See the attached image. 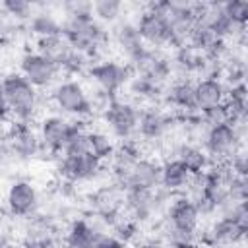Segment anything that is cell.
I'll list each match as a JSON object with an SVG mask.
<instances>
[{
	"label": "cell",
	"mask_w": 248,
	"mask_h": 248,
	"mask_svg": "<svg viewBox=\"0 0 248 248\" xmlns=\"http://www.w3.org/2000/svg\"><path fill=\"white\" fill-rule=\"evenodd\" d=\"M225 99H227V87L217 76H205L194 83V103L198 112L223 105Z\"/></svg>",
	"instance_id": "17"
},
{
	"label": "cell",
	"mask_w": 248,
	"mask_h": 248,
	"mask_svg": "<svg viewBox=\"0 0 248 248\" xmlns=\"http://www.w3.org/2000/svg\"><path fill=\"white\" fill-rule=\"evenodd\" d=\"M103 169V161L97 159L91 151L74 153V155H60L56 157V170L58 174L72 184L93 180Z\"/></svg>",
	"instance_id": "8"
},
{
	"label": "cell",
	"mask_w": 248,
	"mask_h": 248,
	"mask_svg": "<svg viewBox=\"0 0 248 248\" xmlns=\"http://www.w3.org/2000/svg\"><path fill=\"white\" fill-rule=\"evenodd\" d=\"M87 141H89V151H91L97 159H101V161L110 159L112 153H114V149H116L112 138H110L108 134L101 132V130H89Z\"/></svg>",
	"instance_id": "27"
},
{
	"label": "cell",
	"mask_w": 248,
	"mask_h": 248,
	"mask_svg": "<svg viewBox=\"0 0 248 248\" xmlns=\"http://www.w3.org/2000/svg\"><path fill=\"white\" fill-rule=\"evenodd\" d=\"M174 157L192 172H203L209 167V157L205 155V151L198 145V143H190V141H182L174 147Z\"/></svg>",
	"instance_id": "25"
},
{
	"label": "cell",
	"mask_w": 248,
	"mask_h": 248,
	"mask_svg": "<svg viewBox=\"0 0 248 248\" xmlns=\"http://www.w3.org/2000/svg\"><path fill=\"white\" fill-rule=\"evenodd\" d=\"M103 118L114 138L120 141L132 140L136 130H138V118H140V108L134 103L122 101V99H112L108 107L103 110Z\"/></svg>",
	"instance_id": "7"
},
{
	"label": "cell",
	"mask_w": 248,
	"mask_h": 248,
	"mask_svg": "<svg viewBox=\"0 0 248 248\" xmlns=\"http://www.w3.org/2000/svg\"><path fill=\"white\" fill-rule=\"evenodd\" d=\"M223 12L234 25L244 29V25L248 21V2H244V0H227V2H223Z\"/></svg>",
	"instance_id": "29"
},
{
	"label": "cell",
	"mask_w": 248,
	"mask_h": 248,
	"mask_svg": "<svg viewBox=\"0 0 248 248\" xmlns=\"http://www.w3.org/2000/svg\"><path fill=\"white\" fill-rule=\"evenodd\" d=\"M33 4L31 2H27V0H6V2H2V10L8 14V16H12V17H16V19H31V16L35 14L33 12Z\"/></svg>",
	"instance_id": "31"
},
{
	"label": "cell",
	"mask_w": 248,
	"mask_h": 248,
	"mask_svg": "<svg viewBox=\"0 0 248 248\" xmlns=\"http://www.w3.org/2000/svg\"><path fill=\"white\" fill-rule=\"evenodd\" d=\"M178 248H196L194 244H188V246H178Z\"/></svg>",
	"instance_id": "40"
},
{
	"label": "cell",
	"mask_w": 248,
	"mask_h": 248,
	"mask_svg": "<svg viewBox=\"0 0 248 248\" xmlns=\"http://www.w3.org/2000/svg\"><path fill=\"white\" fill-rule=\"evenodd\" d=\"M52 105L56 110L64 116H76V118H85L93 114L91 108V99L85 87L78 79H62L54 85L50 93Z\"/></svg>",
	"instance_id": "3"
},
{
	"label": "cell",
	"mask_w": 248,
	"mask_h": 248,
	"mask_svg": "<svg viewBox=\"0 0 248 248\" xmlns=\"http://www.w3.org/2000/svg\"><path fill=\"white\" fill-rule=\"evenodd\" d=\"M140 248H174V246H170V244L165 242L163 238H149V240H145Z\"/></svg>",
	"instance_id": "37"
},
{
	"label": "cell",
	"mask_w": 248,
	"mask_h": 248,
	"mask_svg": "<svg viewBox=\"0 0 248 248\" xmlns=\"http://www.w3.org/2000/svg\"><path fill=\"white\" fill-rule=\"evenodd\" d=\"M4 99L14 120L31 122L39 112V91L19 72H10L2 79Z\"/></svg>",
	"instance_id": "1"
},
{
	"label": "cell",
	"mask_w": 248,
	"mask_h": 248,
	"mask_svg": "<svg viewBox=\"0 0 248 248\" xmlns=\"http://www.w3.org/2000/svg\"><path fill=\"white\" fill-rule=\"evenodd\" d=\"M167 101L178 110H182L184 114L198 112L194 103V81L186 78H178L176 81H172L167 89Z\"/></svg>",
	"instance_id": "24"
},
{
	"label": "cell",
	"mask_w": 248,
	"mask_h": 248,
	"mask_svg": "<svg viewBox=\"0 0 248 248\" xmlns=\"http://www.w3.org/2000/svg\"><path fill=\"white\" fill-rule=\"evenodd\" d=\"M35 45H37V52L43 54L45 58H48L50 62H54L60 70H64L68 66V62L72 60V56L76 52L62 33L60 35H52V37L37 39Z\"/></svg>",
	"instance_id": "22"
},
{
	"label": "cell",
	"mask_w": 248,
	"mask_h": 248,
	"mask_svg": "<svg viewBox=\"0 0 248 248\" xmlns=\"http://www.w3.org/2000/svg\"><path fill=\"white\" fill-rule=\"evenodd\" d=\"M12 159V151H10V145H8V140H6V132L0 134V167L8 165Z\"/></svg>",
	"instance_id": "36"
},
{
	"label": "cell",
	"mask_w": 248,
	"mask_h": 248,
	"mask_svg": "<svg viewBox=\"0 0 248 248\" xmlns=\"http://www.w3.org/2000/svg\"><path fill=\"white\" fill-rule=\"evenodd\" d=\"M72 124L74 120H68L62 114H48L45 118H41L39 122V140L43 145V151L60 157L64 143L72 132Z\"/></svg>",
	"instance_id": "12"
},
{
	"label": "cell",
	"mask_w": 248,
	"mask_h": 248,
	"mask_svg": "<svg viewBox=\"0 0 248 248\" xmlns=\"http://www.w3.org/2000/svg\"><path fill=\"white\" fill-rule=\"evenodd\" d=\"M6 140H8L14 161H31L39 153H43L39 132L31 128V122L14 120L6 130Z\"/></svg>",
	"instance_id": "9"
},
{
	"label": "cell",
	"mask_w": 248,
	"mask_h": 248,
	"mask_svg": "<svg viewBox=\"0 0 248 248\" xmlns=\"http://www.w3.org/2000/svg\"><path fill=\"white\" fill-rule=\"evenodd\" d=\"M62 10H64V17H70V16H89L93 14L91 12V2H81V0H72V2H66L62 4Z\"/></svg>",
	"instance_id": "34"
},
{
	"label": "cell",
	"mask_w": 248,
	"mask_h": 248,
	"mask_svg": "<svg viewBox=\"0 0 248 248\" xmlns=\"http://www.w3.org/2000/svg\"><path fill=\"white\" fill-rule=\"evenodd\" d=\"M159 91H161V87L143 76H132V79H130V93H134L140 99H151Z\"/></svg>",
	"instance_id": "30"
},
{
	"label": "cell",
	"mask_w": 248,
	"mask_h": 248,
	"mask_svg": "<svg viewBox=\"0 0 248 248\" xmlns=\"http://www.w3.org/2000/svg\"><path fill=\"white\" fill-rule=\"evenodd\" d=\"M8 211L14 217H31L39 207V192L29 180H14L6 194Z\"/></svg>",
	"instance_id": "13"
},
{
	"label": "cell",
	"mask_w": 248,
	"mask_h": 248,
	"mask_svg": "<svg viewBox=\"0 0 248 248\" xmlns=\"http://www.w3.org/2000/svg\"><path fill=\"white\" fill-rule=\"evenodd\" d=\"M0 248H8V244H6V238H4V236H0Z\"/></svg>",
	"instance_id": "39"
},
{
	"label": "cell",
	"mask_w": 248,
	"mask_h": 248,
	"mask_svg": "<svg viewBox=\"0 0 248 248\" xmlns=\"http://www.w3.org/2000/svg\"><path fill=\"white\" fill-rule=\"evenodd\" d=\"M87 76L97 85L99 91L116 97V93L132 79L134 72L128 64H120L116 60H101L95 64H89Z\"/></svg>",
	"instance_id": "6"
},
{
	"label": "cell",
	"mask_w": 248,
	"mask_h": 248,
	"mask_svg": "<svg viewBox=\"0 0 248 248\" xmlns=\"http://www.w3.org/2000/svg\"><path fill=\"white\" fill-rule=\"evenodd\" d=\"M124 196H126V190L116 182H110V184L97 186L89 194L87 202L93 215L101 217L107 223V227L112 229L118 217L124 213Z\"/></svg>",
	"instance_id": "5"
},
{
	"label": "cell",
	"mask_w": 248,
	"mask_h": 248,
	"mask_svg": "<svg viewBox=\"0 0 248 248\" xmlns=\"http://www.w3.org/2000/svg\"><path fill=\"white\" fill-rule=\"evenodd\" d=\"M170 126H172V118L167 112H163V110H159L155 107H147V108H141L140 110L136 134L143 141L159 143L169 134Z\"/></svg>",
	"instance_id": "15"
},
{
	"label": "cell",
	"mask_w": 248,
	"mask_h": 248,
	"mask_svg": "<svg viewBox=\"0 0 248 248\" xmlns=\"http://www.w3.org/2000/svg\"><path fill=\"white\" fill-rule=\"evenodd\" d=\"M246 231L248 227H242L231 217H221L209 227V231H205V242L211 246H219V248L232 246L244 238Z\"/></svg>",
	"instance_id": "18"
},
{
	"label": "cell",
	"mask_w": 248,
	"mask_h": 248,
	"mask_svg": "<svg viewBox=\"0 0 248 248\" xmlns=\"http://www.w3.org/2000/svg\"><path fill=\"white\" fill-rule=\"evenodd\" d=\"M29 29L37 39L43 37H52V35H60L62 33V21H58L54 17V14L50 12H35L29 19Z\"/></svg>",
	"instance_id": "26"
},
{
	"label": "cell",
	"mask_w": 248,
	"mask_h": 248,
	"mask_svg": "<svg viewBox=\"0 0 248 248\" xmlns=\"http://www.w3.org/2000/svg\"><path fill=\"white\" fill-rule=\"evenodd\" d=\"M159 184H161V163L149 157H140L118 186H122L124 190L130 188L155 190Z\"/></svg>",
	"instance_id": "14"
},
{
	"label": "cell",
	"mask_w": 248,
	"mask_h": 248,
	"mask_svg": "<svg viewBox=\"0 0 248 248\" xmlns=\"http://www.w3.org/2000/svg\"><path fill=\"white\" fill-rule=\"evenodd\" d=\"M203 151L205 155L215 161H231L234 153L240 151L242 143V134L232 126V124H217L209 126L203 134Z\"/></svg>",
	"instance_id": "4"
},
{
	"label": "cell",
	"mask_w": 248,
	"mask_h": 248,
	"mask_svg": "<svg viewBox=\"0 0 248 248\" xmlns=\"http://www.w3.org/2000/svg\"><path fill=\"white\" fill-rule=\"evenodd\" d=\"M10 118V110H8V105H6V99H4V91H2V83H0V124L6 122Z\"/></svg>",
	"instance_id": "38"
},
{
	"label": "cell",
	"mask_w": 248,
	"mask_h": 248,
	"mask_svg": "<svg viewBox=\"0 0 248 248\" xmlns=\"http://www.w3.org/2000/svg\"><path fill=\"white\" fill-rule=\"evenodd\" d=\"M112 39H114L116 46L120 48V52L128 58V64H132L145 50V45L136 29V23H132V21L116 23V27L112 29Z\"/></svg>",
	"instance_id": "19"
},
{
	"label": "cell",
	"mask_w": 248,
	"mask_h": 248,
	"mask_svg": "<svg viewBox=\"0 0 248 248\" xmlns=\"http://www.w3.org/2000/svg\"><path fill=\"white\" fill-rule=\"evenodd\" d=\"M60 238L58 227L50 215H31L23 229V248H45L52 240Z\"/></svg>",
	"instance_id": "16"
},
{
	"label": "cell",
	"mask_w": 248,
	"mask_h": 248,
	"mask_svg": "<svg viewBox=\"0 0 248 248\" xmlns=\"http://www.w3.org/2000/svg\"><path fill=\"white\" fill-rule=\"evenodd\" d=\"M234 176H240V178H246V172H248V161H246V153L244 151H238L231 157L229 161V167H227Z\"/></svg>",
	"instance_id": "33"
},
{
	"label": "cell",
	"mask_w": 248,
	"mask_h": 248,
	"mask_svg": "<svg viewBox=\"0 0 248 248\" xmlns=\"http://www.w3.org/2000/svg\"><path fill=\"white\" fill-rule=\"evenodd\" d=\"M19 74L31 85H35L37 89H43V87H50L56 81L60 68L48 58H45L43 54H39L37 50L33 52L27 50L19 58Z\"/></svg>",
	"instance_id": "11"
},
{
	"label": "cell",
	"mask_w": 248,
	"mask_h": 248,
	"mask_svg": "<svg viewBox=\"0 0 248 248\" xmlns=\"http://www.w3.org/2000/svg\"><path fill=\"white\" fill-rule=\"evenodd\" d=\"M200 118L209 128V126H217V124H229L231 112H229V107L223 103V105H217V107H211V108L200 112Z\"/></svg>",
	"instance_id": "32"
},
{
	"label": "cell",
	"mask_w": 248,
	"mask_h": 248,
	"mask_svg": "<svg viewBox=\"0 0 248 248\" xmlns=\"http://www.w3.org/2000/svg\"><path fill=\"white\" fill-rule=\"evenodd\" d=\"M101 234H105V232H101L93 221L79 217L68 225L66 234H64V244H66V248H93L95 240Z\"/></svg>",
	"instance_id": "21"
},
{
	"label": "cell",
	"mask_w": 248,
	"mask_h": 248,
	"mask_svg": "<svg viewBox=\"0 0 248 248\" xmlns=\"http://www.w3.org/2000/svg\"><path fill=\"white\" fill-rule=\"evenodd\" d=\"M122 10H124V6H122V2H118V0H95V2H91L93 17H95L99 23H101V21H105V23H114V21L120 17Z\"/></svg>",
	"instance_id": "28"
},
{
	"label": "cell",
	"mask_w": 248,
	"mask_h": 248,
	"mask_svg": "<svg viewBox=\"0 0 248 248\" xmlns=\"http://www.w3.org/2000/svg\"><path fill=\"white\" fill-rule=\"evenodd\" d=\"M190 178H192V172L176 157L167 159L165 163H161V184L159 186L169 190L170 194L186 190Z\"/></svg>",
	"instance_id": "23"
},
{
	"label": "cell",
	"mask_w": 248,
	"mask_h": 248,
	"mask_svg": "<svg viewBox=\"0 0 248 248\" xmlns=\"http://www.w3.org/2000/svg\"><path fill=\"white\" fill-rule=\"evenodd\" d=\"M62 35L66 37V41L70 43V46L74 50H78L85 56L95 54L101 46H105L108 43V35L105 31V27L93 17V14L64 17Z\"/></svg>",
	"instance_id": "2"
},
{
	"label": "cell",
	"mask_w": 248,
	"mask_h": 248,
	"mask_svg": "<svg viewBox=\"0 0 248 248\" xmlns=\"http://www.w3.org/2000/svg\"><path fill=\"white\" fill-rule=\"evenodd\" d=\"M207 62H211V60H207L202 50H198L196 46L186 43V45L176 46V50L172 54V60H170V68L176 70L184 78V76H190V74L203 72Z\"/></svg>",
	"instance_id": "20"
},
{
	"label": "cell",
	"mask_w": 248,
	"mask_h": 248,
	"mask_svg": "<svg viewBox=\"0 0 248 248\" xmlns=\"http://www.w3.org/2000/svg\"><path fill=\"white\" fill-rule=\"evenodd\" d=\"M93 248H126V244L120 238H116L114 234H101L95 240Z\"/></svg>",
	"instance_id": "35"
},
{
	"label": "cell",
	"mask_w": 248,
	"mask_h": 248,
	"mask_svg": "<svg viewBox=\"0 0 248 248\" xmlns=\"http://www.w3.org/2000/svg\"><path fill=\"white\" fill-rule=\"evenodd\" d=\"M136 29L143 41V45H149V48H161L170 45V27L169 19L163 12L155 10L151 4L138 16Z\"/></svg>",
	"instance_id": "10"
}]
</instances>
